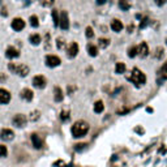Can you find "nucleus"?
I'll list each match as a JSON object with an SVG mask.
<instances>
[{"mask_svg":"<svg viewBox=\"0 0 167 167\" xmlns=\"http://www.w3.org/2000/svg\"><path fill=\"white\" fill-rule=\"evenodd\" d=\"M89 124L84 120H77L76 123L72 125V136L74 138H80V137H84L86 133L89 132Z\"/></svg>","mask_w":167,"mask_h":167,"instance_id":"nucleus-1","label":"nucleus"},{"mask_svg":"<svg viewBox=\"0 0 167 167\" xmlns=\"http://www.w3.org/2000/svg\"><path fill=\"white\" fill-rule=\"evenodd\" d=\"M8 69L12 71L13 73H16L17 76L21 77H26L29 74V67L25 64H15V63H9L8 64Z\"/></svg>","mask_w":167,"mask_h":167,"instance_id":"nucleus-2","label":"nucleus"},{"mask_svg":"<svg viewBox=\"0 0 167 167\" xmlns=\"http://www.w3.org/2000/svg\"><path fill=\"white\" fill-rule=\"evenodd\" d=\"M129 80L135 84L136 86H141V85H144V84L146 82L145 74H144L142 72H141L140 69H137V68H133L132 69V74H131V79Z\"/></svg>","mask_w":167,"mask_h":167,"instance_id":"nucleus-3","label":"nucleus"},{"mask_svg":"<svg viewBox=\"0 0 167 167\" xmlns=\"http://www.w3.org/2000/svg\"><path fill=\"white\" fill-rule=\"evenodd\" d=\"M26 121H27L26 116L22 115V114H16V115L13 116V119H12L13 125H15V127H17V128L25 127V125H26Z\"/></svg>","mask_w":167,"mask_h":167,"instance_id":"nucleus-4","label":"nucleus"},{"mask_svg":"<svg viewBox=\"0 0 167 167\" xmlns=\"http://www.w3.org/2000/svg\"><path fill=\"white\" fill-rule=\"evenodd\" d=\"M60 63H62V60H60V58L56 56V55H47L46 56V64H47V67H50V68H54V67L60 65Z\"/></svg>","mask_w":167,"mask_h":167,"instance_id":"nucleus-5","label":"nucleus"},{"mask_svg":"<svg viewBox=\"0 0 167 167\" xmlns=\"http://www.w3.org/2000/svg\"><path fill=\"white\" fill-rule=\"evenodd\" d=\"M59 26L62 27L63 30H68L69 29V20H68V13L65 11H63L62 15H60L59 18Z\"/></svg>","mask_w":167,"mask_h":167,"instance_id":"nucleus-6","label":"nucleus"},{"mask_svg":"<svg viewBox=\"0 0 167 167\" xmlns=\"http://www.w3.org/2000/svg\"><path fill=\"white\" fill-rule=\"evenodd\" d=\"M46 77H43V76H41V74H38V76H35L34 79H33V85L35 86V88H38V89H43V88H46Z\"/></svg>","mask_w":167,"mask_h":167,"instance_id":"nucleus-7","label":"nucleus"},{"mask_svg":"<svg viewBox=\"0 0 167 167\" xmlns=\"http://www.w3.org/2000/svg\"><path fill=\"white\" fill-rule=\"evenodd\" d=\"M13 137H15V132H13L12 129L4 128V129H1V132H0V138L4 141H11V140H13Z\"/></svg>","mask_w":167,"mask_h":167,"instance_id":"nucleus-8","label":"nucleus"},{"mask_svg":"<svg viewBox=\"0 0 167 167\" xmlns=\"http://www.w3.org/2000/svg\"><path fill=\"white\" fill-rule=\"evenodd\" d=\"M11 101V93L7 89H0V103L7 105Z\"/></svg>","mask_w":167,"mask_h":167,"instance_id":"nucleus-9","label":"nucleus"},{"mask_svg":"<svg viewBox=\"0 0 167 167\" xmlns=\"http://www.w3.org/2000/svg\"><path fill=\"white\" fill-rule=\"evenodd\" d=\"M24 27H25V21L22 20V18L17 17L12 21V29L15 30V32H21Z\"/></svg>","mask_w":167,"mask_h":167,"instance_id":"nucleus-10","label":"nucleus"},{"mask_svg":"<svg viewBox=\"0 0 167 167\" xmlns=\"http://www.w3.org/2000/svg\"><path fill=\"white\" fill-rule=\"evenodd\" d=\"M67 54H68L69 58H74L77 54H79V44H77L76 42H72V43L68 46Z\"/></svg>","mask_w":167,"mask_h":167,"instance_id":"nucleus-11","label":"nucleus"},{"mask_svg":"<svg viewBox=\"0 0 167 167\" xmlns=\"http://www.w3.org/2000/svg\"><path fill=\"white\" fill-rule=\"evenodd\" d=\"M137 52L141 58H146L147 55H149V47H147V44L145 42H142V43L137 47Z\"/></svg>","mask_w":167,"mask_h":167,"instance_id":"nucleus-12","label":"nucleus"},{"mask_svg":"<svg viewBox=\"0 0 167 167\" xmlns=\"http://www.w3.org/2000/svg\"><path fill=\"white\" fill-rule=\"evenodd\" d=\"M30 138H32V144H33V146H34L35 149H42L43 142H42V140L39 138V136H38L37 133H33V135L30 136Z\"/></svg>","mask_w":167,"mask_h":167,"instance_id":"nucleus-13","label":"nucleus"},{"mask_svg":"<svg viewBox=\"0 0 167 167\" xmlns=\"http://www.w3.org/2000/svg\"><path fill=\"white\" fill-rule=\"evenodd\" d=\"M5 56L9 58V59H15V58L20 56V52H18V50L15 48V47H8L7 51H5Z\"/></svg>","mask_w":167,"mask_h":167,"instance_id":"nucleus-14","label":"nucleus"},{"mask_svg":"<svg viewBox=\"0 0 167 167\" xmlns=\"http://www.w3.org/2000/svg\"><path fill=\"white\" fill-rule=\"evenodd\" d=\"M20 97H21L22 99H25V101L30 102L33 99V97H34V93H33L30 89H24V90H21Z\"/></svg>","mask_w":167,"mask_h":167,"instance_id":"nucleus-15","label":"nucleus"},{"mask_svg":"<svg viewBox=\"0 0 167 167\" xmlns=\"http://www.w3.org/2000/svg\"><path fill=\"white\" fill-rule=\"evenodd\" d=\"M111 29H112L114 32H116V33L121 32V30H123V24H121V21L112 20L111 21Z\"/></svg>","mask_w":167,"mask_h":167,"instance_id":"nucleus-16","label":"nucleus"},{"mask_svg":"<svg viewBox=\"0 0 167 167\" xmlns=\"http://www.w3.org/2000/svg\"><path fill=\"white\" fill-rule=\"evenodd\" d=\"M29 41H30V43L34 44V46H38V44H39L41 42H42L39 34H33V35H30V37H29Z\"/></svg>","mask_w":167,"mask_h":167,"instance_id":"nucleus-17","label":"nucleus"},{"mask_svg":"<svg viewBox=\"0 0 167 167\" xmlns=\"http://www.w3.org/2000/svg\"><path fill=\"white\" fill-rule=\"evenodd\" d=\"M103 110H105V105L102 101H97L95 103H94V111H95L97 114H101Z\"/></svg>","mask_w":167,"mask_h":167,"instance_id":"nucleus-18","label":"nucleus"},{"mask_svg":"<svg viewBox=\"0 0 167 167\" xmlns=\"http://www.w3.org/2000/svg\"><path fill=\"white\" fill-rule=\"evenodd\" d=\"M88 52H89V55H90V56H97V55H98V48H97L95 46H94V44H89L88 46Z\"/></svg>","mask_w":167,"mask_h":167,"instance_id":"nucleus-19","label":"nucleus"},{"mask_svg":"<svg viewBox=\"0 0 167 167\" xmlns=\"http://www.w3.org/2000/svg\"><path fill=\"white\" fill-rule=\"evenodd\" d=\"M119 7H120L123 11H128L131 8L129 0H119Z\"/></svg>","mask_w":167,"mask_h":167,"instance_id":"nucleus-20","label":"nucleus"},{"mask_svg":"<svg viewBox=\"0 0 167 167\" xmlns=\"http://www.w3.org/2000/svg\"><path fill=\"white\" fill-rule=\"evenodd\" d=\"M55 101L56 102L63 101V91L60 88H55Z\"/></svg>","mask_w":167,"mask_h":167,"instance_id":"nucleus-21","label":"nucleus"},{"mask_svg":"<svg viewBox=\"0 0 167 167\" xmlns=\"http://www.w3.org/2000/svg\"><path fill=\"white\" fill-rule=\"evenodd\" d=\"M115 72L118 74L124 73V72H125V64L124 63H118V64H116V67H115Z\"/></svg>","mask_w":167,"mask_h":167,"instance_id":"nucleus-22","label":"nucleus"},{"mask_svg":"<svg viewBox=\"0 0 167 167\" xmlns=\"http://www.w3.org/2000/svg\"><path fill=\"white\" fill-rule=\"evenodd\" d=\"M98 43H99L101 48H106V47H108V44H110V39H107V38H99Z\"/></svg>","mask_w":167,"mask_h":167,"instance_id":"nucleus-23","label":"nucleus"},{"mask_svg":"<svg viewBox=\"0 0 167 167\" xmlns=\"http://www.w3.org/2000/svg\"><path fill=\"white\" fill-rule=\"evenodd\" d=\"M51 16H52V20H54V25L55 26H59V16H58V11L52 9Z\"/></svg>","mask_w":167,"mask_h":167,"instance_id":"nucleus-24","label":"nucleus"},{"mask_svg":"<svg viewBox=\"0 0 167 167\" xmlns=\"http://www.w3.org/2000/svg\"><path fill=\"white\" fill-rule=\"evenodd\" d=\"M29 21H30V25H32L33 27H38V25H39V22H38V17H37V16H30Z\"/></svg>","mask_w":167,"mask_h":167,"instance_id":"nucleus-25","label":"nucleus"},{"mask_svg":"<svg viewBox=\"0 0 167 167\" xmlns=\"http://www.w3.org/2000/svg\"><path fill=\"white\" fill-rule=\"evenodd\" d=\"M137 47H131L129 50H128V56L129 58H135L136 55H137Z\"/></svg>","mask_w":167,"mask_h":167,"instance_id":"nucleus-26","label":"nucleus"},{"mask_svg":"<svg viewBox=\"0 0 167 167\" xmlns=\"http://www.w3.org/2000/svg\"><path fill=\"white\" fill-rule=\"evenodd\" d=\"M39 119V111H33V112H30V120L32 121H35Z\"/></svg>","mask_w":167,"mask_h":167,"instance_id":"nucleus-27","label":"nucleus"},{"mask_svg":"<svg viewBox=\"0 0 167 167\" xmlns=\"http://www.w3.org/2000/svg\"><path fill=\"white\" fill-rule=\"evenodd\" d=\"M7 154H8V150H7V147H5L4 145H0V158H4V157H7Z\"/></svg>","mask_w":167,"mask_h":167,"instance_id":"nucleus-28","label":"nucleus"},{"mask_svg":"<svg viewBox=\"0 0 167 167\" xmlns=\"http://www.w3.org/2000/svg\"><path fill=\"white\" fill-rule=\"evenodd\" d=\"M161 74H162V77L163 79H166L167 80V62L163 64V67L161 68Z\"/></svg>","mask_w":167,"mask_h":167,"instance_id":"nucleus-29","label":"nucleus"},{"mask_svg":"<svg viewBox=\"0 0 167 167\" xmlns=\"http://www.w3.org/2000/svg\"><path fill=\"white\" fill-rule=\"evenodd\" d=\"M64 46H65V42H64V39H62V38H58L56 39V47L59 50L64 48Z\"/></svg>","mask_w":167,"mask_h":167,"instance_id":"nucleus-30","label":"nucleus"},{"mask_svg":"<svg viewBox=\"0 0 167 167\" xmlns=\"http://www.w3.org/2000/svg\"><path fill=\"white\" fill-rule=\"evenodd\" d=\"M60 119H62L63 121H67L69 119V112L68 111H62L60 112Z\"/></svg>","mask_w":167,"mask_h":167,"instance_id":"nucleus-31","label":"nucleus"},{"mask_svg":"<svg viewBox=\"0 0 167 167\" xmlns=\"http://www.w3.org/2000/svg\"><path fill=\"white\" fill-rule=\"evenodd\" d=\"M44 39H46V42H44V48L50 50V34H48V33L44 35Z\"/></svg>","mask_w":167,"mask_h":167,"instance_id":"nucleus-32","label":"nucleus"},{"mask_svg":"<svg viewBox=\"0 0 167 167\" xmlns=\"http://www.w3.org/2000/svg\"><path fill=\"white\" fill-rule=\"evenodd\" d=\"M86 37L88 38H93L94 37V32H93V29H91L90 26L86 27Z\"/></svg>","mask_w":167,"mask_h":167,"instance_id":"nucleus-33","label":"nucleus"},{"mask_svg":"<svg viewBox=\"0 0 167 167\" xmlns=\"http://www.w3.org/2000/svg\"><path fill=\"white\" fill-rule=\"evenodd\" d=\"M54 1L55 0H41L42 5H44V7H50V5H52L54 4Z\"/></svg>","mask_w":167,"mask_h":167,"instance_id":"nucleus-34","label":"nucleus"},{"mask_svg":"<svg viewBox=\"0 0 167 167\" xmlns=\"http://www.w3.org/2000/svg\"><path fill=\"white\" fill-rule=\"evenodd\" d=\"M147 24H149V18H147V17L142 18V22L140 24V27H141V29H144L145 26H147Z\"/></svg>","mask_w":167,"mask_h":167,"instance_id":"nucleus-35","label":"nucleus"},{"mask_svg":"<svg viewBox=\"0 0 167 167\" xmlns=\"http://www.w3.org/2000/svg\"><path fill=\"white\" fill-rule=\"evenodd\" d=\"M84 147H85V145L84 144H79V145H76V150L77 152H80V150H82Z\"/></svg>","mask_w":167,"mask_h":167,"instance_id":"nucleus-36","label":"nucleus"},{"mask_svg":"<svg viewBox=\"0 0 167 167\" xmlns=\"http://www.w3.org/2000/svg\"><path fill=\"white\" fill-rule=\"evenodd\" d=\"M167 0H155V3H157V5H163Z\"/></svg>","mask_w":167,"mask_h":167,"instance_id":"nucleus-37","label":"nucleus"},{"mask_svg":"<svg viewBox=\"0 0 167 167\" xmlns=\"http://www.w3.org/2000/svg\"><path fill=\"white\" fill-rule=\"evenodd\" d=\"M107 1V0H97V4H99V5H102V4H105V3Z\"/></svg>","mask_w":167,"mask_h":167,"instance_id":"nucleus-38","label":"nucleus"},{"mask_svg":"<svg viewBox=\"0 0 167 167\" xmlns=\"http://www.w3.org/2000/svg\"><path fill=\"white\" fill-rule=\"evenodd\" d=\"M146 110H147V112H153V108H150V107H147Z\"/></svg>","mask_w":167,"mask_h":167,"instance_id":"nucleus-39","label":"nucleus"},{"mask_svg":"<svg viewBox=\"0 0 167 167\" xmlns=\"http://www.w3.org/2000/svg\"><path fill=\"white\" fill-rule=\"evenodd\" d=\"M166 44H167V38H166Z\"/></svg>","mask_w":167,"mask_h":167,"instance_id":"nucleus-40","label":"nucleus"}]
</instances>
